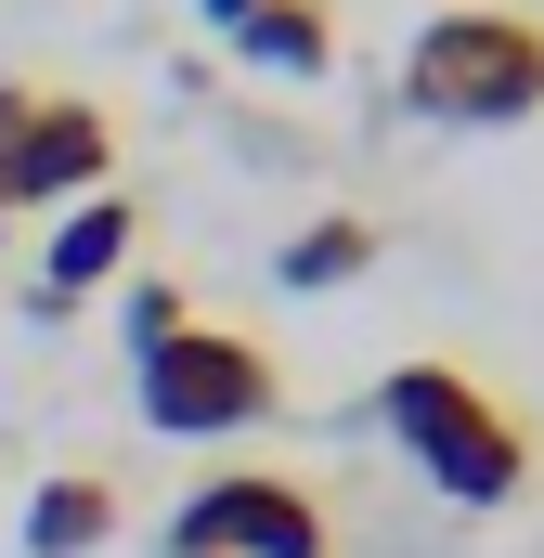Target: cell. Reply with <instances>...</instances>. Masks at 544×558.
<instances>
[{
	"label": "cell",
	"instance_id": "obj_3",
	"mask_svg": "<svg viewBox=\"0 0 544 558\" xmlns=\"http://www.w3.org/2000/svg\"><path fill=\"white\" fill-rule=\"evenodd\" d=\"M131 403L156 441H234V428H272L285 416V364H272L247 325H182L169 351H143L131 364Z\"/></svg>",
	"mask_w": 544,
	"mask_h": 558
},
{
	"label": "cell",
	"instance_id": "obj_6",
	"mask_svg": "<svg viewBox=\"0 0 544 558\" xmlns=\"http://www.w3.org/2000/svg\"><path fill=\"white\" fill-rule=\"evenodd\" d=\"M131 247H143V208L104 182V195H78V208H52V247H39V286H26V312L39 325H65L91 286H118L131 274Z\"/></svg>",
	"mask_w": 544,
	"mask_h": 558
},
{
	"label": "cell",
	"instance_id": "obj_8",
	"mask_svg": "<svg viewBox=\"0 0 544 558\" xmlns=\"http://www.w3.org/2000/svg\"><path fill=\"white\" fill-rule=\"evenodd\" d=\"M376 247H390V234H376L363 208H324V221H298V234H285V260H272V274L298 286V299H337V286L376 274Z\"/></svg>",
	"mask_w": 544,
	"mask_h": 558
},
{
	"label": "cell",
	"instance_id": "obj_1",
	"mask_svg": "<svg viewBox=\"0 0 544 558\" xmlns=\"http://www.w3.org/2000/svg\"><path fill=\"white\" fill-rule=\"evenodd\" d=\"M376 428L403 441V468L441 494V507H519L544 468L532 416L493 390V377H467L454 351H415V364H390L376 377Z\"/></svg>",
	"mask_w": 544,
	"mask_h": 558
},
{
	"label": "cell",
	"instance_id": "obj_7",
	"mask_svg": "<svg viewBox=\"0 0 544 558\" xmlns=\"http://www.w3.org/2000/svg\"><path fill=\"white\" fill-rule=\"evenodd\" d=\"M118 481L104 468H52L39 494H26V558H91V546H118Z\"/></svg>",
	"mask_w": 544,
	"mask_h": 558
},
{
	"label": "cell",
	"instance_id": "obj_12",
	"mask_svg": "<svg viewBox=\"0 0 544 558\" xmlns=\"http://www.w3.org/2000/svg\"><path fill=\"white\" fill-rule=\"evenodd\" d=\"M247 13H260V0H195V26H221V39H234Z\"/></svg>",
	"mask_w": 544,
	"mask_h": 558
},
{
	"label": "cell",
	"instance_id": "obj_4",
	"mask_svg": "<svg viewBox=\"0 0 544 558\" xmlns=\"http://www.w3.org/2000/svg\"><path fill=\"white\" fill-rule=\"evenodd\" d=\"M169 558H337V507L298 468H221L169 507Z\"/></svg>",
	"mask_w": 544,
	"mask_h": 558
},
{
	"label": "cell",
	"instance_id": "obj_11",
	"mask_svg": "<svg viewBox=\"0 0 544 558\" xmlns=\"http://www.w3.org/2000/svg\"><path fill=\"white\" fill-rule=\"evenodd\" d=\"M13 131H26V78H0V234H13Z\"/></svg>",
	"mask_w": 544,
	"mask_h": 558
},
{
	"label": "cell",
	"instance_id": "obj_2",
	"mask_svg": "<svg viewBox=\"0 0 544 558\" xmlns=\"http://www.w3.org/2000/svg\"><path fill=\"white\" fill-rule=\"evenodd\" d=\"M403 105L428 131H532L544 118V13H506V0L428 13L403 52Z\"/></svg>",
	"mask_w": 544,
	"mask_h": 558
},
{
	"label": "cell",
	"instance_id": "obj_9",
	"mask_svg": "<svg viewBox=\"0 0 544 558\" xmlns=\"http://www.w3.org/2000/svg\"><path fill=\"white\" fill-rule=\"evenodd\" d=\"M234 52H247L260 78H324V65H337V0H260V13L234 26Z\"/></svg>",
	"mask_w": 544,
	"mask_h": 558
},
{
	"label": "cell",
	"instance_id": "obj_10",
	"mask_svg": "<svg viewBox=\"0 0 544 558\" xmlns=\"http://www.w3.org/2000/svg\"><path fill=\"white\" fill-rule=\"evenodd\" d=\"M118 325H131V364H143V351H169V338L195 325V299H182L169 274H131V299H118Z\"/></svg>",
	"mask_w": 544,
	"mask_h": 558
},
{
	"label": "cell",
	"instance_id": "obj_5",
	"mask_svg": "<svg viewBox=\"0 0 544 558\" xmlns=\"http://www.w3.org/2000/svg\"><path fill=\"white\" fill-rule=\"evenodd\" d=\"M118 182V118L91 92H26V131H13V208H78Z\"/></svg>",
	"mask_w": 544,
	"mask_h": 558
}]
</instances>
